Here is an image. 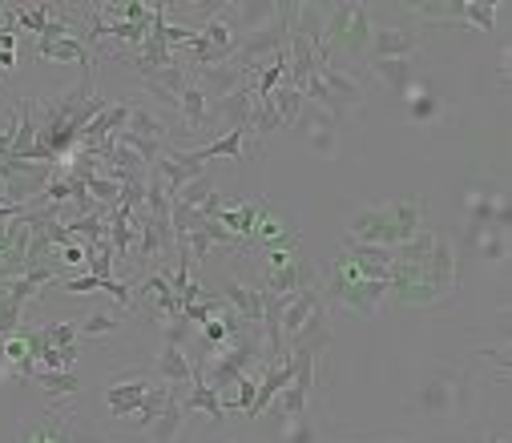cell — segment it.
<instances>
[{
  "label": "cell",
  "mask_w": 512,
  "mask_h": 443,
  "mask_svg": "<svg viewBox=\"0 0 512 443\" xmlns=\"http://www.w3.org/2000/svg\"><path fill=\"white\" fill-rule=\"evenodd\" d=\"M174 113L182 117V129L186 133L214 129V101L206 97V89L198 81H190V73H186V85H182V97H178V109Z\"/></svg>",
  "instance_id": "9c48e42d"
},
{
  "label": "cell",
  "mask_w": 512,
  "mask_h": 443,
  "mask_svg": "<svg viewBox=\"0 0 512 443\" xmlns=\"http://www.w3.org/2000/svg\"><path fill=\"white\" fill-rule=\"evenodd\" d=\"M492 443H504V435H496V439H492Z\"/></svg>",
  "instance_id": "d6a6232c"
},
{
  "label": "cell",
  "mask_w": 512,
  "mask_h": 443,
  "mask_svg": "<svg viewBox=\"0 0 512 443\" xmlns=\"http://www.w3.org/2000/svg\"><path fill=\"white\" fill-rule=\"evenodd\" d=\"M0 347H5V339H0ZM0 371H5V359H0Z\"/></svg>",
  "instance_id": "4dcf8cb0"
},
{
  "label": "cell",
  "mask_w": 512,
  "mask_h": 443,
  "mask_svg": "<svg viewBox=\"0 0 512 443\" xmlns=\"http://www.w3.org/2000/svg\"><path fill=\"white\" fill-rule=\"evenodd\" d=\"M504 222H508L504 190L492 186V182L488 186H472V194H468V246H476L480 234H488V230H496Z\"/></svg>",
  "instance_id": "8992f818"
},
{
  "label": "cell",
  "mask_w": 512,
  "mask_h": 443,
  "mask_svg": "<svg viewBox=\"0 0 512 443\" xmlns=\"http://www.w3.org/2000/svg\"><path fill=\"white\" fill-rule=\"evenodd\" d=\"M125 319H130V315H125V307H105V311H93L77 331L81 335H93V339H105V335H117L121 327H125Z\"/></svg>",
  "instance_id": "603a6c76"
},
{
  "label": "cell",
  "mask_w": 512,
  "mask_h": 443,
  "mask_svg": "<svg viewBox=\"0 0 512 443\" xmlns=\"http://www.w3.org/2000/svg\"><path fill=\"white\" fill-rule=\"evenodd\" d=\"M271 101H275V109H279V121L283 125H295L299 121V113H303V93L295 89V85H287V81H279L275 89H271Z\"/></svg>",
  "instance_id": "484cf974"
},
{
  "label": "cell",
  "mask_w": 512,
  "mask_h": 443,
  "mask_svg": "<svg viewBox=\"0 0 512 443\" xmlns=\"http://www.w3.org/2000/svg\"><path fill=\"white\" fill-rule=\"evenodd\" d=\"M456 21L468 25V29H480L488 33L492 21H496V5H480V0H464V5H456Z\"/></svg>",
  "instance_id": "4316f807"
},
{
  "label": "cell",
  "mask_w": 512,
  "mask_h": 443,
  "mask_svg": "<svg viewBox=\"0 0 512 443\" xmlns=\"http://www.w3.org/2000/svg\"><path fill=\"white\" fill-rule=\"evenodd\" d=\"M250 137H267V133H275V129H283V121H279V109H275V101H271V93H254V105H250Z\"/></svg>",
  "instance_id": "44dd1931"
},
{
  "label": "cell",
  "mask_w": 512,
  "mask_h": 443,
  "mask_svg": "<svg viewBox=\"0 0 512 443\" xmlns=\"http://www.w3.org/2000/svg\"><path fill=\"white\" fill-rule=\"evenodd\" d=\"M250 105H254V81H246L234 93L214 101V125H226V133L230 129H246L250 125Z\"/></svg>",
  "instance_id": "5bb4252c"
},
{
  "label": "cell",
  "mask_w": 512,
  "mask_h": 443,
  "mask_svg": "<svg viewBox=\"0 0 512 443\" xmlns=\"http://www.w3.org/2000/svg\"><path fill=\"white\" fill-rule=\"evenodd\" d=\"M295 129L307 137V145L319 154V158H335L339 154V121L327 113V109H319V105H303V113H299V121H295Z\"/></svg>",
  "instance_id": "ba28073f"
},
{
  "label": "cell",
  "mask_w": 512,
  "mask_h": 443,
  "mask_svg": "<svg viewBox=\"0 0 512 443\" xmlns=\"http://www.w3.org/2000/svg\"><path fill=\"white\" fill-rule=\"evenodd\" d=\"M29 379H37V387L53 395V407H57L61 399H73V395H77V387H81L73 371H45V367H37Z\"/></svg>",
  "instance_id": "7402d4cb"
},
{
  "label": "cell",
  "mask_w": 512,
  "mask_h": 443,
  "mask_svg": "<svg viewBox=\"0 0 512 443\" xmlns=\"http://www.w3.org/2000/svg\"><path fill=\"white\" fill-rule=\"evenodd\" d=\"M182 407H186V411L206 415L210 423H222V419H226V407H222L218 391H214V387H206L202 379H194V383H190V395H186V403H182Z\"/></svg>",
  "instance_id": "ffe728a7"
},
{
  "label": "cell",
  "mask_w": 512,
  "mask_h": 443,
  "mask_svg": "<svg viewBox=\"0 0 512 443\" xmlns=\"http://www.w3.org/2000/svg\"><path fill=\"white\" fill-rule=\"evenodd\" d=\"M134 294H150V299H154L150 315H154V319H162V323H174V319H182V299H178V294H174V286H170V274H162V270H150Z\"/></svg>",
  "instance_id": "7c38bea8"
},
{
  "label": "cell",
  "mask_w": 512,
  "mask_h": 443,
  "mask_svg": "<svg viewBox=\"0 0 512 443\" xmlns=\"http://www.w3.org/2000/svg\"><path fill=\"white\" fill-rule=\"evenodd\" d=\"M77 443H109V439H81V435H77Z\"/></svg>",
  "instance_id": "f546056e"
},
{
  "label": "cell",
  "mask_w": 512,
  "mask_h": 443,
  "mask_svg": "<svg viewBox=\"0 0 512 443\" xmlns=\"http://www.w3.org/2000/svg\"><path fill=\"white\" fill-rule=\"evenodd\" d=\"M424 214H428V198H404V202H392V206L359 210L351 218L347 238L367 242V246H404L412 234H420Z\"/></svg>",
  "instance_id": "7a4b0ae2"
},
{
  "label": "cell",
  "mask_w": 512,
  "mask_h": 443,
  "mask_svg": "<svg viewBox=\"0 0 512 443\" xmlns=\"http://www.w3.org/2000/svg\"><path fill=\"white\" fill-rule=\"evenodd\" d=\"M392 290V282H367V278H331L327 282V299L339 303L351 315H379L383 294Z\"/></svg>",
  "instance_id": "5b68a950"
},
{
  "label": "cell",
  "mask_w": 512,
  "mask_h": 443,
  "mask_svg": "<svg viewBox=\"0 0 512 443\" xmlns=\"http://www.w3.org/2000/svg\"><path fill=\"white\" fill-rule=\"evenodd\" d=\"M142 85L166 105V109H178V97H182V85H186V65H166V69H158V73H146L142 77Z\"/></svg>",
  "instance_id": "e0dca14e"
},
{
  "label": "cell",
  "mask_w": 512,
  "mask_h": 443,
  "mask_svg": "<svg viewBox=\"0 0 512 443\" xmlns=\"http://www.w3.org/2000/svg\"><path fill=\"white\" fill-rule=\"evenodd\" d=\"M392 286L400 294V303H412V307H428V303H440L456 290V250L436 238L432 254L424 262H412V266H396L392 270Z\"/></svg>",
  "instance_id": "6da1fadb"
},
{
  "label": "cell",
  "mask_w": 512,
  "mask_h": 443,
  "mask_svg": "<svg viewBox=\"0 0 512 443\" xmlns=\"http://www.w3.org/2000/svg\"><path fill=\"white\" fill-rule=\"evenodd\" d=\"M158 379L166 383V387H190L198 375H194V363H190V355L178 347V343H166L162 347V355H158Z\"/></svg>",
  "instance_id": "2e32d148"
},
{
  "label": "cell",
  "mask_w": 512,
  "mask_h": 443,
  "mask_svg": "<svg viewBox=\"0 0 512 443\" xmlns=\"http://www.w3.org/2000/svg\"><path fill=\"white\" fill-rule=\"evenodd\" d=\"M287 423V431H283V443H319V431H315V423H311V415L303 411V415H295V419H283Z\"/></svg>",
  "instance_id": "83f0119b"
},
{
  "label": "cell",
  "mask_w": 512,
  "mask_h": 443,
  "mask_svg": "<svg viewBox=\"0 0 512 443\" xmlns=\"http://www.w3.org/2000/svg\"><path fill=\"white\" fill-rule=\"evenodd\" d=\"M367 37H371V9L367 5H331L327 9V25H323L327 57H331V49H343L347 57L359 61V53H367Z\"/></svg>",
  "instance_id": "3957f363"
},
{
  "label": "cell",
  "mask_w": 512,
  "mask_h": 443,
  "mask_svg": "<svg viewBox=\"0 0 512 443\" xmlns=\"http://www.w3.org/2000/svg\"><path fill=\"white\" fill-rule=\"evenodd\" d=\"M37 57L41 61H61V65H81L85 77H97V61L93 53L81 45V37H57V41H37Z\"/></svg>",
  "instance_id": "4fadbf2b"
},
{
  "label": "cell",
  "mask_w": 512,
  "mask_h": 443,
  "mask_svg": "<svg viewBox=\"0 0 512 443\" xmlns=\"http://www.w3.org/2000/svg\"><path fill=\"white\" fill-rule=\"evenodd\" d=\"M440 113H444V101H440L428 85H416V89L408 93V117H412V121L424 125V121H436Z\"/></svg>",
  "instance_id": "d4e9b609"
},
{
  "label": "cell",
  "mask_w": 512,
  "mask_h": 443,
  "mask_svg": "<svg viewBox=\"0 0 512 443\" xmlns=\"http://www.w3.org/2000/svg\"><path fill=\"white\" fill-rule=\"evenodd\" d=\"M150 391V379L146 375H134V379H121V383H109L105 387V407H109V419H134L142 399Z\"/></svg>",
  "instance_id": "8fae6325"
},
{
  "label": "cell",
  "mask_w": 512,
  "mask_h": 443,
  "mask_svg": "<svg viewBox=\"0 0 512 443\" xmlns=\"http://www.w3.org/2000/svg\"><path fill=\"white\" fill-rule=\"evenodd\" d=\"M182 423H186V407H182V399L174 395V399L166 403V411H162V415H158L142 435H146V443H178Z\"/></svg>",
  "instance_id": "ac0fdd59"
},
{
  "label": "cell",
  "mask_w": 512,
  "mask_h": 443,
  "mask_svg": "<svg viewBox=\"0 0 512 443\" xmlns=\"http://www.w3.org/2000/svg\"><path fill=\"white\" fill-rule=\"evenodd\" d=\"M428 29L420 25H375L367 37V61H404L424 49Z\"/></svg>",
  "instance_id": "277c9868"
},
{
  "label": "cell",
  "mask_w": 512,
  "mask_h": 443,
  "mask_svg": "<svg viewBox=\"0 0 512 443\" xmlns=\"http://www.w3.org/2000/svg\"><path fill=\"white\" fill-rule=\"evenodd\" d=\"M0 258H5V242H0Z\"/></svg>",
  "instance_id": "1f68e13d"
},
{
  "label": "cell",
  "mask_w": 512,
  "mask_h": 443,
  "mask_svg": "<svg viewBox=\"0 0 512 443\" xmlns=\"http://www.w3.org/2000/svg\"><path fill=\"white\" fill-rule=\"evenodd\" d=\"M21 443H77V435H73V419H65L61 407H49L37 423H25Z\"/></svg>",
  "instance_id": "9a60e30c"
},
{
  "label": "cell",
  "mask_w": 512,
  "mask_h": 443,
  "mask_svg": "<svg viewBox=\"0 0 512 443\" xmlns=\"http://www.w3.org/2000/svg\"><path fill=\"white\" fill-rule=\"evenodd\" d=\"M218 299L246 323V327H263V286L254 282H230L218 290Z\"/></svg>",
  "instance_id": "30bf717a"
},
{
  "label": "cell",
  "mask_w": 512,
  "mask_h": 443,
  "mask_svg": "<svg viewBox=\"0 0 512 443\" xmlns=\"http://www.w3.org/2000/svg\"><path fill=\"white\" fill-rule=\"evenodd\" d=\"M65 294H97L101 290V278L97 274H81V278H65V282H57Z\"/></svg>",
  "instance_id": "f1b7e54d"
},
{
  "label": "cell",
  "mask_w": 512,
  "mask_h": 443,
  "mask_svg": "<svg viewBox=\"0 0 512 443\" xmlns=\"http://www.w3.org/2000/svg\"><path fill=\"white\" fill-rule=\"evenodd\" d=\"M246 137H250V129H230V133H222L218 141L206 145L202 158H206V162H214V158H238V162H250V158H246Z\"/></svg>",
  "instance_id": "cb8c5ba5"
},
{
  "label": "cell",
  "mask_w": 512,
  "mask_h": 443,
  "mask_svg": "<svg viewBox=\"0 0 512 443\" xmlns=\"http://www.w3.org/2000/svg\"><path fill=\"white\" fill-rule=\"evenodd\" d=\"M416 407H424L420 415H436V419H452V415H464L468 399H464V375L448 371V375H436L424 383V391L416 395Z\"/></svg>",
  "instance_id": "52a82bcc"
},
{
  "label": "cell",
  "mask_w": 512,
  "mask_h": 443,
  "mask_svg": "<svg viewBox=\"0 0 512 443\" xmlns=\"http://www.w3.org/2000/svg\"><path fill=\"white\" fill-rule=\"evenodd\" d=\"M367 69L388 89H400V93L416 89V57H404V61H367Z\"/></svg>",
  "instance_id": "d6986e66"
}]
</instances>
